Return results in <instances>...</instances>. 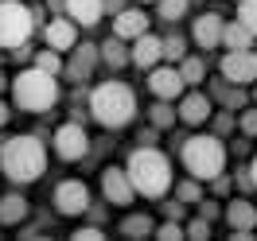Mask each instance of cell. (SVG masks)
Listing matches in <instances>:
<instances>
[{"label": "cell", "mask_w": 257, "mask_h": 241, "mask_svg": "<svg viewBox=\"0 0 257 241\" xmlns=\"http://www.w3.org/2000/svg\"><path fill=\"white\" fill-rule=\"evenodd\" d=\"M0 171L12 179L16 187H28L47 171V152L39 136H8L0 144Z\"/></svg>", "instance_id": "cell-1"}, {"label": "cell", "mask_w": 257, "mask_h": 241, "mask_svg": "<svg viewBox=\"0 0 257 241\" xmlns=\"http://www.w3.org/2000/svg\"><path fill=\"white\" fill-rule=\"evenodd\" d=\"M125 171H128V179H133L137 194H145V198H164L168 187H172V163H168V156L156 152L152 144L137 148V152L128 156Z\"/></svg>", "instance_id": "cell-2"}, {"label": "cell", "mask_w": 257, "mask_h": 241, "mask_svg": "<svg viewBox=\"0 0 257 241\" xmlns=\"http://www.w3.org/2000/svg\"><path fill=\"white\" fill-rule=\"evenodd\" d=\"M90 113L105 129H125L133 121V113H137V97H133V90L125 82H101L90 94Z\"/></svg>", "instance_id": "cell-3"}, {"label": "cell", "mask_w": 257, "mask_h": 241, "mask_svg": "<svg viewBox=\"0 0 257 241\" xmlns=\"http://www.w3.org/2000/svg\"><path fill=\"white\" fill-rule=\"evenodd\" d=\"M12 101L28 113H47L59 101V82H55L51 70H39V66L20 70L16 82H12Z\"/></svg>", "instance_id": "cell-4"}, {"label": "cell", "mask_w": 257, "mask_h": 241, "mask_svg": "<svg viewBox=\"0 0 257 241\" xmlns=\"http://www.w3.org/2000/svg\"><path fill=\"white\" fill-rule=\"evenodd\" d=\"M183 167H187L199 183L222 175V167H226V144H222V136H218V132H210V136H191V140L183 144Z\"/></svg>", "instance_id": "cell-5"}, {"label": "cell", "mask_w": 257, "mask_h": 241, "mask_svg": "<svg viewBox=\"0 0 257 241\" xmlns=\"http://www.w3.org/2000/svg\"><path fill=\"white\" fill-rule=\"evenodd\" d=\"M35 8L28 4H20V0H0V47H20V43H28L35 32Z\"/></svg>", "instance_id": "cell-6"}, {"label": "cell", "mask_w": 257, "mask_h": 241, "mask_svg": "<svg viewBox=\"0 0 257 241\" xmlns=\"http://www.w3.org/2000/svg\"><path fill=\"white\" fill-rule=\"evenodd\" d=\"M55 210L66 214V218H78L90 210V187L82 183V179H63L59 187H55Z\"/></svg>", "instance_id": "cell-7"}, {"label": "cell", "mask_w": 257, "mask_h": 241, "mask_svg": "<svg viewBox=\"0 0 257 241\" xmlns=\"http://www.w3.org/2000/svg\"><path fill=\"white\" fill-rule=\"evenodd\" d=\"M55 152H59V160H66V163L82 160V156L90 152V136H86V129H82L78 121L59 125V132H55Z\"/></svg>", "instance_id": "cell-8"}, {"label": "cell", "mask_w": 257, "mask_h": 241, "mask_svg": "<svg viewBox=\"0 0 257 241\" xmlns=\"http://www.w3.org/2000/svg\"><path fill=\"white\" fill-rule=\"evenodd\" d=\"M222 218H226V225L234 229V233H230L234 241H249L257 233V206L245 202V198H234V202L222 210Z\"/></svg>", "instance_id": "cell-9"}, {"label": "cell", "mask_w": 257, "mask_h": 241, "mask_svg": "<svg viewBox=\"0 0 257 241\" xmlns=\"http://www.w3.org/2000/svg\"><path fill=\"white\" fill-rule=\"evenodd\" d=\"M101 194H105V202H113V206H128L137 198V187H133L125 167H105L101 171Z\"/></svg>", "instance_id": "cell-10"}, {"label": "cell", "mask_w": 257, "mask_h": 241, "mask_svg": "<svg viewBox=\"0 0 257 241\" xmlns=\"http://www.w3.org/2000/svg\"><path fill=\"white\" fill-rule=\"evenodd\" d=\"M222 78L234 86H249L257 82V55L253 51H230L222 59Z\"/></svg>", "instance_id": "cell-11"}, {"label": "cell", "mask_w": 257, "mask_h": 241, "mask_svg": "<svg viewBox=\"0 0 257 241\" xmlns=\"http://www.w3.org/2000/svg\"><path fill=\"white\" fill-rule=\"evenodd\" d=\"M183 74H179V66H152V74H148V90L164 101H176L183 97Z\"/></svg>", "instance_id": "cell-12"}, {"label": "cell", "mask_w": 257, "mask_h": 241, "mask_svg": "<svg viewBox=\"0 0 257 241\" xmlns=\"http://www.w3.org/2000/svg\"><path fill=\"white\" fill-rule=\"evenodd\" d=\"M43 39H47V47H55V51H74L78 47V24L63 12V16H55L47 28H43Z\"/></svg>", "instance_id": "cell-13"}, {"label": "cell", "mask_w": 257, "mask_h": 241, "mask_svg": "<svg viewBox=\"0 0 257 241\" xmlns=\"http://www.w3.org/2000/svg\"><path fill=\"white\" fill-rule=\"evenodd\" d=\"M222 32H226V20L218 16V12H203V16L195 20V28H191V39L203 51H210V47L222 43Z\"/></svg>", "instance_id": "cell-14"}, {"label": "cell", "mask_w": 257, "mask_h": 241, "mask_svg": "<svg viewBox=\"0 0 257 241\" xmlns=\"http://www.w3.org/2000/svg\"><path fill=\"white\" fill-rule=\"evenodd\" d=\"M133 66H141V70H152V66L160 63L164 59V39L160 35H137V39H133Z\"/></svg>", "instance_id": "cell-15"}, {"label": "cell", "mask_w": 257, "mask_h": 241, "mask_svg": "<svg viewBox=\"0 0 257 241\" xmlns=\"http://www.w3.org/2000/svg\"><path fill=\"white\" fill-rule=\"evenodd\" d=\"M210 113H214V105H210L207 94H183L179 97V121L183 125H203Z\"/></svg>", "instance_id": "cell-16"}, {"label": "cell", "mask_w": 257, "mask_h": 241, "mask_svg": "<svg viewBox=\"0 0 257 241\" xmlns=\"http://www.w3.org/2000/svg\"><path fill=\"white\" fill-rule=\"evenodd\" d=\"M145 32H148V16L137 12V8H121L113 16V35H121V39H137V35H145Z\"/></svg>", "instance_id": "cell-17"}, {"label": "cell", "mask_w": 257, "mask_h": 241, "mask_svg": "<svg viewBox=\"0 0 257 241\" xmlns=\"http://www.w3.org/2000/svg\"><path fill=\"white\" fill-rule=\"evenodd\" d=\"M66 16L74 24H82V28H94L105 16V0H66Z\"/></svg>", "instance_id": "cell-18"}, {"label": "cell", "mask_w": 257, "mask_h": 241, "mask_svg": "<svg viewBox=\"0 0 257 241\" xmlns=\"http://www.w3.org/2000/svg\"><path fill=\"white\" fill-rule=\"evenodd\" d=\"M97 59H101V47H94V43H82V47H74V59H70V66H66V74L74 82L90 78V70L97 66Z\"/></svg>", "instance_id": "cell-19"}, {"label": "cell", "mask_w": 257, "mask_h": 241, "mask_svg": "<svg viewBox=\"0 0 257 241\" xmlns=\"http://www.w3.org/2000/svg\"><path fill=\"white\" fill-rule=\"evenodd\" d=\"M28 198L24 194H4L0 198V225H20L24 218H28Z\"/></svg>", "instance_id": "cell-20"}, {"label": "cell", "mask_w": 257, "mask_h": 241, "mask_svg": "<svg viewBox=\"0 0 257 241\" xmlns=\"http://www.w3.org/2000/svg\"><path fill=\"white\" fill-rule=\"evenodd\" d=\"M101 63L113 66V70H121L125 63H133V51H125V39H121V35H109V39L101 43Z\"/></svg>", "instance_id": "cell-21"}, {"label": "cell", "mask_w": 257, "mask_h": 241, "mask_svg": "<svg viewBox=\"0 0 257 241\" xmlns=\"http://www.w3.org/2000/svg\"><path fill=\"white\" fill-rule=\"evenodd\" d=\"M222 47H230V51H249V47H253V32H249L241 20H234V24H226V32H222Z\"/></svg>", "instance_id": "cell-22"}, {"label": "cell", "mask_w": 257, "mask_h": 241, "mask_svg": "<svg viewBox=\"0 0 257 241\" xmlns=\"http://www.w3.org/2000/svg\"><path fill=\"white\" fill-rule=\"evenodd\" d=\"M121 233L125 237H148V233H156V225L148 214H128L125 222H121Z\"/></svg>", "instance_id": "cell-23"}, {"label": "cell", "mask_w": 257, "mask_h": 241, "mask_svg": "<svg viewBox=\"0 0 257 241\" xmlns=\"http://www.w3.org/2000/svg\"><path fill=\"white\" fill-rule=\"evenodd\" d=\"M179 74H183L187 86H199V82L207 78V63L195 59V55H183V59H179Z\"/></svg>", "instance_id": "cell-24"}, {"label": "cell", "mask_w": 257, "mask_h": 241, "mask_svg": "<svg viewBox=\"0 0 257 241\" xmlns=\"http://www.w3.org/2000/svg\"><path fill=\"white\" fill-rule=\"evenodd\" d=\"M148 117H152V125H156V129H172V125H176V117H179V109H172L164 97H156V105H152Z\"/></svg>", "instance_id": "cell-25"}, {"label": "cell", "mask_w": 257, "mask_h": 241, "mask_svg": "<svg viewBox=\"0 0 257 241\" xmlns=\"http://www.w3.org/2000/svg\"><path fill=\"white\" fill-rule=\"evenodd\" d=\"M35 66H39V70H51V74H63V70H66V66H63V55H59L55 47L39 51V55H35Z\"/></svg>", "instance_id": "cell-26"}, {"label": "cell", "mask_w": 257, "mask_h": 241, "mask_svg": "<svg viewBox=\"0 0 257 241\" xmlns=\"http://www.w3.org/2000/svg\"><path fill=\"white\" fill-rule=\"evenodd\" d=\"M183 55H187V39H183V35H164V59L179 63Z\"/></svg>", "instance_id": "cell-27"}, {"label": "cell", "mask_w": 257, "mask_h": 241, "mask_svg": "<svg viewBox=\"0 0 257 241\" xmlns=\"http://www.w3.org/2000/svg\"><path fill=\"white\" fill-rule=\"evenodd\" d=\"M176 198L179 202H199V198H203V187H199V179H183V183H179L176 187Z\"/></svg>", "instance_id": "cell-28"}, {"label": "cell", "mask_w": 257, "mask_h": 241, "mask_svg": "<svg viewBox=\"0 0 257 241\" xmlns=\"http://www.w3.org/2000/svg\"><path fill=\"white\" fill-rule=\"evenodd\" d=\"M183 12H187V0H160V20H168V24H176Z\"/></svg>", "instance_id": "cell-29"}, {"label": "cell", "mask_w": 257, "mask_h": 241, "mask_svg": "<svg viewBox=\"0 0 257 241\" xmlns=\"http://www.w3.org/2000/svg\"><path fill=\"white\" fill-rule=\"evenodd\" d=\"M238 20L257 35V0H241V4H238Z\"/></svg>", "instance_id": "cell-30"}, {"label": "cell", "mask_w": 257, "mask_h": 241, "mask_svg": "<svg viewBox=\"0 0 257 241\" xmlns=\"http://www.w3.org/2000/svg\"><path fill=\"white\" fill-rule=\"evenodd\" d=\"M156 237H164V241H179V237H187V229L179 225V218H168V222L156 229Z\"/></svg>", "instance_id": "cell-31"}, {"label": "cell", "mask_w": 257, "mask_h": 241, "mask_svg": "<svg viewBox=\"0 0 257 241\" xmlns=\"http://www.w3.org/2000/svg\"><path fill=\"white\" fill-rule=\"evenodd\" d=\"M187 237H191V241H203V237H210V218H203V214H199V218H195V222L187 225Z\"/></svg>", "instance_id": "cell-32"}, {"label": "cell", "mask_w": 257, "mask_h": 241, "mask_svg": "<svg viewBox=\"0 0 257 241\" xmlns=\"http://www.w3.org/2000/svg\"><path fill=\"white\" fill-rule=\"evenodd\" d=\"M238 129L245 132V136H257V109H245L238 117Z\"/></svg>", "instance_id": "cell-33"}, {"label": "cell", "mask_w": 257, "mask_h": 241, "mask_svg": "<svg viewBox=\"0 0 257 241\" xmlns=\"http://www.w3.org/2000/svg\"><path fill=\"white\" fill-rule=\"evenodd\" d=\"M101 237H105L101 225H82V229H74V241H101Z\"/></svg>", "instance_id": "cell-34"}, {"label": "cell", "mask_w": 257, "mask_h": 241, "mask_svg": "<svg viewBox=\"0 0 257 241\" xmlns=\"http://www.w3.org/2000/svg\"><path fill=\"white\" fill-rule=\"evenodd\" d=\"M199 214H203V218H210V222H214V218L222 214V206H218V202H207V198H199Z\"/></svg>", "instance_id": "cell-35"}, {"label": "cell", "mask_w": 257, "mask_h": 241, "mask_svg": "<svg viewBox=\"0 0 257 241\" xmlns=\"http://www.w3.org/2000/svg\"><path fill=\"white\" fill-rule=\"evenodd\" d=\"M234 125H238V121H234L230 113H218V117H214V129H218V136H222V132H230Z\"/></svg>", "instance_id": "cell-36"}, {"label": "cell", "mask_w": 257, "mask_h": 241, "mask_svg": "<svg viewBox=\"0 0 257 241\" xmlns=\"http://www.w3.org/2000/svg\"><path fill=\"white\" fill-rule=\"evenodd\" d=\"M183 214H187V210H183V202H164V218H183Z\"/></svg>", "instance_id": "cell-37"}, {"label": "cell", "mask_w": 257, "mask_h": 241, "mask_svg": "<svg viewBox=\"0 0 257 241\" xmlns=\"http://www.w3.org/2000/svg\"><path fill=\"white\" fill-rule=\"evenodd\" d=\"M141 144H156V125H152L148 132H141Z\"/></svg>", "instance_id": "cell-38"}, {"label": "cell", "mask_w": 257, "mask_h": 241, "mask_svg": "<svg viewBox=\"0 0 257 241\" xmlns=\"http://www.w3.org/2000/svg\"><path fill=\"white\" fill-rule=\"evenodd\" d=\"M121 8H125V4H121V0H105V12H113V16H117V12H121Z\"/></svg>", "instance_id": "cell-39"}, {"label": "cell", "mask_w": 257, "mask_h": 241, "mask_svg": "<svg viewBox=\"0 0 257 241\" xmlns=\"http://www.w3.org/2000/svg\"><path fill=\"white\" fill-rule=\"evenodd\" d=\"M8 113H12V109H8V105H4V101H0V129H4V125H8Z\"/></svg>", "instance_id": "cell-40"}, {"label": "cell", "mask_w": 257, "mask_h": 241, "mask_svg": "<svg viewBox=\"0 0 257 241\" xmlns=\"http://www.w3.org/2000/svg\"><path fill=\"white\" fill-rule=\"evenodd\" d=\"M249 171H253V183H257V156H253V163H249Z\"/></svg>", "instance_id": "cell-41"}, {"label": "cell", "mask_w": 257, "mask_h": 241, "mask_svg": "<svg viewBox=\"0 0 257 241\" xmlns=\"http://www.w3.org/2000/svg\"><path fill=\"white\" fill-rule=\"evenodd\" d=\"M4 86H8V78H4V74H0V90H4Z\"/></svg>", "instance_id": "cell-42"}, {"label": "cell", "mask_w": 257, "mask_h": 241, "mask_svg": "<svg viewBox=\"0 0 257 241\" xmlns=\"http://www.w3.org/2000/svg\"><path fill=\"white\" fill-rule=\"evenodd\" d=\"M156 4H160V0H156Z\"/></svg>", "instance_id": "cell-43"}]
</instances>
